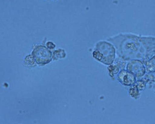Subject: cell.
I'll use <instances>...</instances> for the list:
<instances>
[{
  "instance_id": "6da1fadb",
  "label": "cell",
  "mask_w": 155,
  "mask_h": 124,
  "mask_svg": "<svg viewBox=\"0 0 155 124\" xmlns=\"http://www.w3.org/2000/svg\"><path fill=\"white\" fill-rule=\"evenodd\" d=\"M32 54L35 61L39 64H46L51 60V52L44 46L36 47Z\"/></svg>"
},
{
  "instance_id": "7a4b0ae2",
  "label": "cell",
  "mask_w": 155,
  "mask_h": 124,
  "mask_svg": "<svg viewBox=\"0 0 155 124\" xmlns=\"http://www.w3.org/2000/svg\"><path fill=\"white\" fill-rule=\"evenodd\" d=\"M127 69L137 77L143 76L146 72L143 64L141 61L137 60H134L130 62L127 64Z\"/></svg>"
},
{
  "instance_id": "3957f363",
  "label": "cell",
  "mask_w": 155,
  "mask_h": 124,
  "mask_svg": "<svg viewBox=\"0 0 155 124\" xmlns=\"http://www.w3.org/2000/svg\"><path fill=\"white\" fill-rule=\"evenodd\" d=\"M117 79L122 85L125 86H133L136 83V76L128 71L121 70L117 76Z\"/></svg>"
},
{
  "instance_id": "277c9868",
  "label": "cell",
  "mask_w": 155,
  "mask_h": 124,
  "mask_svg": "<svg viewBox=\"0 0 155 124\" xmlns=\"http://www.w3.org/2000/svg\"><path fill=\"white\" fill-rule=\"evenodd\" d=\"M146 67L147 70L150 72H155V56L147 61Z\"/></svg>"
},
{
  "instance_id": "5b68a950",
  "label": "cell",
  "mask_w": 155,
  "mask_h": 124,
  "mask_svg": "<svg viewBox=\"0 0 155 124\" xmlns=\"http://www.w3.org/2000/svg\"><path fill=\"white\" fill-rule=\"evenodd\" d=\"M129 93L132 97L136 98L139 95V90L135 85L130 89Z\"/></svg>"
},
{
  "instance_id": "8992f818",
  "label": "cell",
  "mask_w": 155,
  "mask_h": 124,
  "mask_svg": "<svg viewBox=\"0 0 155 124\" xmlns=\"http://www.w3.org/2000/svg\"><path fill=\"white\" fill-rule=\"evenodd\" d=\"M135 86L139 91H142L146 88V84L143 81L140 80L136 83Z\"/></svg>"
},
{
  "instance_id": "52a82bcc",
  "label": "cell",
  "mask_w": 155,
  "mask_h": 124,
  "mask_svg": "<svg viewBox=\"0 0 155 124\" xmlns=\"http://www.w3.org/2000/svg\"><path fill=\"white\" fill-rule=\"evenodd\" d=\"M47 46L50 49H53L55 45L54 44L51 43V42H48L47 44Z\"/></svg>"
}]
</instances>
